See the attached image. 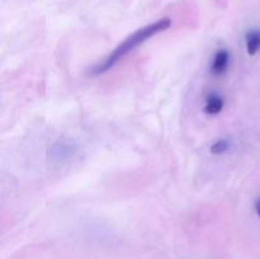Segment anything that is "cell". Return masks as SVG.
I'll use <instances>...</instances> for the list:
<instances>
[{"label": "cell", "instance_id": "6", "mask_svg": "<svg viewBox=\"0 0 260 259\" xmlns=\"http://www.w3.org/2000/svg\"><path fill=\"white\" fill-rule=\"evenodd\" d=\"M231 146H233V142H231L230 140H229V139H220V140H217L215 144H212V146H211V149H210L211 154L223 155L231 149Z\"/></svg>", "mask_w": 260, "mask_h": 259}, {"label": "cell", "instance_id": "2", "mask_svg": "<svg viewBox=\"0 0 260 259\" xmlns=\"http://www.w3.org/2000/svg\"><path fill=\"white\" fill-rule=\"evenodd\" d=\"M231 63V55L226 48H220L215 52L211 60L210 71L213 76H222L228 73Z\"/></svg>", "mask_w": 260, "mask_h": 259}, {"label": "cell", "instance_id": "5", "mask_svg": "<svg viewBox=\"0 0 260 259\" xmlns=\"http://www.w3.org/2000/svg\"><path fill=\"white\" fill-rule=\"evenodd\" d=\"M245 47L249 56H255L260 51V29L254 28L246 32Z\"/></svg>", "mask_w": 260, "mask_h": 259}, {"label": "cell", "instance_id": "4", "mask_svg": "<svg viewBox=\"0 0 260 259\" xmlns=\"http://www.w3.org/2000/svg\"><path fill=\"white\" fill-rule=\"evenodd\" d=\"M225 108V98L218 93H210L206 96L205 106H203V112L210 116H216L220 114Z\"/></svg>", "mask_w": 260, "mask_h": 259}, {"label": "cell", "instance_id": "7", "mask_svg": "<svg viewBox=\"0 0 260 259\" xmlns=\"http://www.w3.org/2000/svg\"><path fill=\"white\" fill-rule=\"evenodd\" d=\"M255 212H256V215L260 217V198L255 202Z\"/></svg>", "mask_w": 260, "mask_h": 259}, {"label": "cell", "instance_id": "1", "mask_svg": "<svg viewBox=\"0 0 260 259\" xmlns=\"http://www.w3.org/2000/svg\"><path fill=\"white\" fill-rule=\"evenodd\" d=\"M172 19L169 17H164L157 19L156 22L150 23V24L145 25V27L139 28L136 32H134L132 35H129L123 42L119 43L101 63L94 66L90 70V74L93 76L102 75V74L108 73L109 70L114 68L117 63L121 60H123L127 55L132 52V51L136 50L139 46H141L142 43H145L146 41H149L150 38L155 37L159 33L168 30L172 27Z\"/></svg>", "mask_w": 260, "mask_h": 259}, {"label": "cell", "instance_id": "3", "mask_svg": "<svg viewBox=\"0 0 260 259\" xmlns=\"http://www.w3.org/2000/svg\"><path fill=\"white\" fill-rule=\"evenodd\" d=\"M75 151L76 147L71 142L57 141L56 144H53L51 146L48 152H50V157L52 161H63V160H68L70 157H73Z\"/></svg>", "mask_w": 260, "mask_h": 259}]
</instances>
